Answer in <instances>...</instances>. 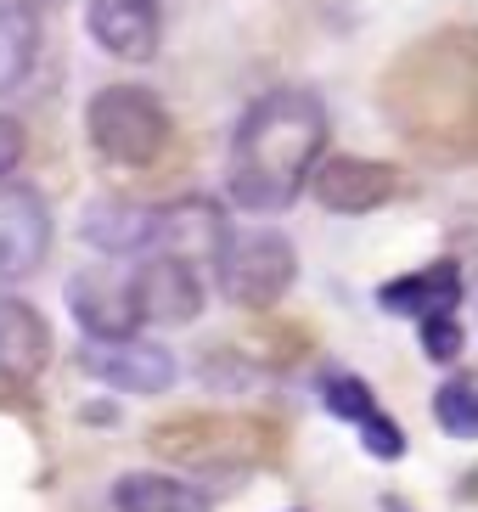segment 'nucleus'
<instances>
[{"mask_svg": "<svg viewBox=\"0 0 478 512\" xmlns=\"http://www.w3.org/2000/svg\"><path fill=\"white\" fill-rule=\"evenodd\" d=\"M327 141V113L304 91H276L242 119L231 147V197L248 214H282L310 181Z\"/></svg>", "mask_w": 478, "mask_h": 512, "instance_id": "obj_1", "label": "nucleus"}, {"mask_svg": "<svg viewBox=\"0 0 478 512\" xmlns=\"http://www.w3.org/2000/svg\"><path fill=\"white\" fill-rule=\"evenodd\" d=\"M400 79L405 85H422L417 96L394 91L400 124L428 113L434 130L422 141H434L439 152H462L467 141H473V40H467V34H445L434 46H422L417 57H405Z\"/></svg>", "mask_w": 478, "mask_h": 512, "instance_id": "obj_2", "label": "nucleus"}, {"mask_svg": "<svg viewBox=\"0 0 478 512\" xmlns=\"http://www.w3.org/2000/svg\"><path fill=\"white\" fill-rule=\"evenodd\" d=\"M90 141H96L102 158L141 169L164 152L169 119L152 91H141V85H107V91L90 96Z\"/></svg>", "mask_w": 478, "mask_h": 512, "instance_id": "obj_3", "label": "nucleus"}, {"mask_svg": "<svg viewBox=\"0 0 478 512\" xmlns=\"http://www.w3.org/2000/svg\"><path fill=\"white\" fill-rule=\"evenodd\" d=\"M214 259H220L225 299H237L242 310H270V304L293 287V271H299L287 237H276V231H254V237L220 248Z\"/></svg>", "mask_w": 478, "mask_h": 512, "instance_id": "obj_4", "label": "nucleus"}, {"mask_svg": "<svg viewBox=\"0 0 478 512\" xmlns=\"http://www.w3.org/2000/svg\"><path fill=\"white\" fill-rule=\"evenodd\" d=\"M130 304L135 321H164V327H186V321L203 316V282H197L192 259H152L141 265V276L130 282Z\"/></svg>", "mask_w": 478, "mask_h": 512, "instance_id": "obj_5", "label": "nucleus"}, {"mask_svg": "<svg viewBox=\"0 0 478 512\" xmlns=\"http://www.w3.org/2000/svg\"><path fill=\"white\" fill-rule=\"evenodd\" d=\"M51 254V214L34 192H0V282L34 276Z\"/></svg>", "mask_w": 478, "mask_h": 512, "instance_id": "obj_6", "label": "nucleus"}, {"mask_svg": "<svg viewBox=\"0 0 478 512\" xmlns=\"http://www.w3.org/2000/svg\"><path fill=\"white\" fill-rule=\"evenodd\" d=\"M85 372L102 377L107 389L124 394H158L175 383V361L158 344H135V338H96L85 349Z\"/></svg>", "mask_w": 478, "mask_h": 512, "instance_id": "obj_7", "label": "nucleus"}, {"mask_svg": "<svg viewBox=\"0 0 478 512\" xmlns=\"http://www.w3.org/2000/svg\"><path fill=\"white\" fill-rule=\"evenodd\" d=\"M394 192H400V175L389 164H372V158H332L315 175V197L332 214H366L377 203H389Z\"/></svg>", "mask_w": 478, "mask_h": 512, "instance_id": "obj_8", "label": "nucleus"}, {"mask_svg": "<svg viewBox=\"0 0 478 512\" xmlns=\"http://www.w3.org/2000/svg\"><path fill=\"white\" fill-rule=\"evenodd\" d=\"M51 361V327L34 304L23 299H0V377L6 383H34Z\"/></svg>", "mask_w": 478, "mask_h": 512, "instance_id": "obj_9", "label": "nucleus"}, {"mask_svg": "<svg viewBox=\"0 0 478 512\" xmlns=\"http://www.w3.org/2000/svg\"><path fill=\"white\" fill-rule=\"evenodd\" d=\"M68 310H74V321L90 338H130L141 327L135 304H130V287L107 271H79L74 287H68Z\"/></svg>", "mask_w": 478, "mask_h": 512, "instance_id": "obj_10", "label": "nucleus"}, {"mask_svg": "<svg viewBox=\"0 0 478 512\" xmlns=\"http://www.w3.org/2000/svg\"><path fill=\"white\" fill-rule=\"evenodd\" d=\"M90 34L119 62H152V51H158L152 0H90Z\"/></svg>", "mask_w": 478, "mask_h": 512, "instance_id": "obj_11", "label": "nucleus"}, {"mask_svg": "<svg viewBox=\"0 0 478 512\" xmlns=\"http://www.w3.org/2000/svg\"><path fill=\"white\" fill-rule=\"evenodd\" d=\"M152 242H164V254L175 259H209L225 248V214L203 197H180L152 220Z\"/></svg>", "mask_w": 478, "mask_h": 512, "instance_id": "obj_12", "label": "nucleus"}, {"mask_svg": "<svg viewBox=\"0 0 478 512\" xmlns=\"http://www.w3.org/2000/svg\"><path fill=\"white\" fill-rule=\"evenodd\" d=\"M152 220H158V209H135V203L107 197V203H90L85 209L79 231H85V242L102 248V254H135V248L152 242Z\"/></svg>", "mask_w": 478, "mask_h": 512, "instance_id": "obj_13", "label": "nucleus"}, {"mask_svg": "<svg viewBox=\"0 0 478 512\" xmlns=\"http://www.w3.org/2000/svg\"><path fill=\"white\" fill-rule=\"evenodd\" d=\"M113 507L119 512H209V496L164 473H124L113 484Z\"/></svg>", "mask_w": 478, "mask_h": 512, "instance_id": "obj_14", "label": "nucleus"}, {"mask_svg": "<svg viewBox=\"0 0 478 512\" xmlns=\"http://www.w3.org/2000/svg\"><path fill=\"white\" fill-rule=\"evenodd\" d=\"M34 57V23L17 12H0V91H12L17 79L29 74Z\"/></svg>", "mask_w": 478, "mask_h": 512, "instance_id": "obj_15", "label": "nucleus"}, {"mask_svg": "<svg viewBox=\"0 0 478 512\" xmlns=\"http://www.w3.org/2000/svg\"><path fill=\"white\" fill-rule=\"evenodd\" d=\"M434 411H439V422H445V434H456V439L478 434V394H473L467 377H450L445 389L434 394Z\"/></svg>", "mask_w": 478, "mask_h": 512, "instance_id": "obj_16", "label": "nucleus"}, {"mask_svg": "<svg viewBox=\"0 0 478 512\" xmlns=\"http://www.w3.org/2000/svg\"><path fill=\"white\" fill-rule=\"evenodd\" d=\"M327 406L338 411V417L344 422H366L372 417V394H366V383H360V377H332L327 383Z\"/></svg>", "mask_w": 478, "mask_h": 512, "instance_id": "obj_17", "label": "nucleus"}, {"mask_svg": "<svg viewBox=\"0 0 478 512\" xmlns=\"http://www.w3.org/2000/svg\"><path fill=\"white\" fill-rule=\"evenodd\" d=\"M422 355H428V361H456V355H462V321L456 316L422 321Z\"/></svg>", "mask_w": 478, "mask_h": 512, "instance_id": "obj_18", "label": "nucleus"}, {"mask_svg": "<svg viewBox=\"0 0 478 512\" xmlns=\"http://www.w3.org/2000/svg\"><path fill=\"white\" fill-rule=\"evenodd\" d=\"M377 299H383V310H394V316H417L422 304L434 299V276H405V282L383 287Z\"/></svg>", "mask_w": 478, "mask_h": 512, "instance_id": "obj_19", "label": "nucleus"}, {"mask_svg": "<svg viewBox=\"0 0 478 512\" xmlns=\"http://www.w3.org/2000/svg\"><path fill=\"white\" fill-rule=\"evenodd\" d=\"M360 428H366V451H372V456H400L405 451V434L394 428L389 417H377V411H372Z\"/></svg>", "mask_w": 478, "mask_h": 512, "instance_id": "obj_20", "label": "nucleus"}, {"mask_svg": "<svg viewBox=\"0 0 478 512\" xmlns=\"http://www.w3.org/2000/svg\"><path fill=\"white\" fill-rule=\"evenodd\" d=\"M23 147H29V136H23V124H17V119H0V175H12V169H17Z\"/></svg>", "mask_w": 478, "mask_h": 512, "instance_id": "obj_21", "label": "nucleus"}, {"mask_svg": "<svg viewBox=\"0 0 478 512\" xmlns=\"http://www.w3.org/2000/svg\"><path fill=\"white\" fill-rule=\"evenodd\" d=\"M23 12H45V6H57V0H17Z\"/></svg>", "mask_w": 478, "mask_h": 512, "instance_id": "obj_22", "label": "nucleus"}]
</instances>
